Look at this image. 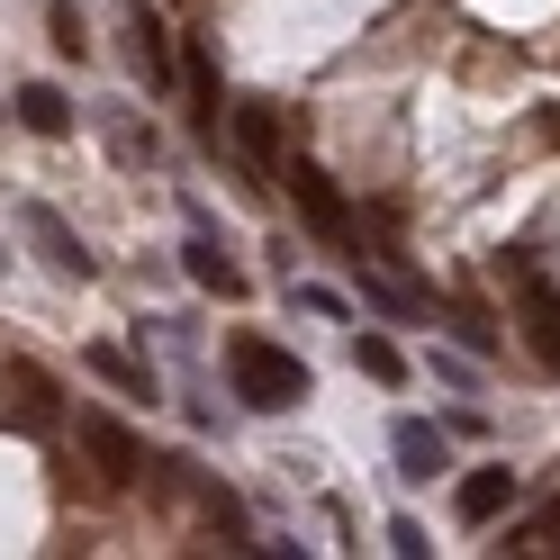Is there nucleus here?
Masks as SVG:
<instances>
[{
  "label": "nucleus",
  "instance_id": "14",
  "mask_svg": "<svg viewBox=\"0 0 560 560\" xmlns=\"http://www.w3.org/2000/svg\"><path fill=\"white\" fill-rule=\"evenodd\" d=\"M19 416H27V425H55V389L37 371H19Z\"/></svg>",
  "mask_w": 560,
  "mask_h": 560
},
{
  "label": "nucleus",
  "instance_id": "10",
  "mask_svg": "<svg viewBox=\"0 0 560 560\" xmlns=\"http://www.w3.org/2000/svg\"><path fill=\"white\" fill-rule=\"evenodd\" d=\"M91 371H100V380H109V389H118V398H154V371H145V362H136V353H118V343H91Z\"/></svg>",
  "mask_w": 560,
  "mask_h": 560
},
{
  "label": "nucleus",
  "instance_id": "7",
  "mask_svg": "<svg viewBox=\"0 0 560 560\" xmlns=\"http://www.w3.org/2000/svg\"><path fill=\"white\" fill-rule=\"evenodd\" d=\"M389 443H398V479H434V470H443V434L425 425V416H407Z\"/></svg>",
  "mask_w": 560,
  "mask_h": 560
},
{
  "label": "nucleus",
  "instance_id": "5",
  "mask_svg": "<svg viewBox=\"0 0 560 560\" xmlns=\"http://www.w3.org/2000/svg\"><path fill=\"white\" fill-rule=\"evenodd\" d=\"M515 506V470H470L462 488H452V515H462V524H498Z\"/></svg>",
  "mask_w": 560,
  "mask_h": 560
},
{
  "label": "nucleus",
  "instance_id": "6",
  "mask_svg": "<svg viewBox=\"0 0 560 560\" xmlns=\"http://www.w3.org/2000/svg\"><path fill=\"white\" fill-rule=\"evenodd\" d=\"M524 343H534V362L560 371V290L551 280H524Z\"/></svg>",
  "mask_w": 560,
  "mask_h": 560
},
{
  "label": "nucleus",
  "instance_id": "3",
  "mask_svg": "<svg viewBox=\"0 0 560 560\" xmlns=\"http://www.w3.org/2000/svg\"><path fill=\"white\" fill-rule=\"evenodd\" d=\"M19 226L37 235V254H46V271H55V280H91V271H100V262H91V244H82L73 226H63L46 199H27V218H19Z\"/></svg>",
  "mask_w": 560,
  "mask_h": 560
},
{
  "label": "nucleus",
  "instance_id": "9",
  "mask_svg": "<svg viewBox=\"0 0 560 560\" xmlns=\"http://www.w3.org/2000/svg\"><path fill=\"white\" fill-rule=\"evenodd\" d=\"M235 145L254 154L262 172H280V118L262 109V100H244V109H235Z\"/></svg>",
  "mask_w": 560,
  "mask_h": 560
},
{
  "label": "nucleus",
  "instance_id": "1",
  "mask_svg": "<svg viewBox=\"0 0 560 560\" xmlns=\"http://www.w3.org/2000/svg\"><path fill=\"white\" fill-rule=\"evenodd\" d=\"M226 371H235V398L244 407H299L307 398V362H290V353H280V343H262V335H235L226 343Z\"/></svg>",
  "mask_w": 560,
  "mask_h": 560
},
{
  "label": "nucleus",
  "instance_id": "15",
  "mask_svg": "<svg viewBox=\"0 0 560 560\" xmlns=\"http://www.w3.org/2000/svg\"><path fill=\"white\" fill-rule=\"evenodd\" d=\"M46 27H55V46H63V55H82V10H73V0H55V19H46Z\"/></svg>",
  "mask_w": 560,
  "mask_h": 560
},
{
  "label": "nucleus",
  "instance_id": "8",
  "mask_svg": "<svg viewBox=\"0 0 560 560\" xmlns=\"http://www.w3.org/2000/svg\"><path fill=\"white\" fill-rule=\"evenodd\" d=\"M182 262H190V280H199V290H218V299H244V271H235V262H226L208 235H190V244H182Z\"/></svg>",
  "mask_w": 560,
  "mask_h": 560
},
{
  "label": "nucleus",
  "instance_id": "13",
  "mask_svg": "<svg viewBox=\"0 0 560 560\" xmlns=\"http://www.w3.org/2000/svg\"><path fill=\"white\" fill-rule=\"evenodd\" d=\"M136 73H145V82L172 73V55H163V19H154V10H136Z\"/></svg>",
  "mask_w": 560,
  "mask_h": 560
},
{
  "label": "nucleus",
  "instance_id": "11",
  "mask_svg": "<svg viewBox=\"0 0 560 560\" xmlns=\"http://www.w3.org/2000/svg\"><path fill=\"white\" fill-rule=\"evenodd\" d=\"M19 118L37 127V136H73V100H63L55 82H27V91H19Z\"/></svg>",
  "mask_w": 560,
  "mask_h": 560
},
{
  "label": "nucleus",
  "instance_id": "12",
  "mask_svg": "<svg viewBox=\"0 0 560 560\" xmlns=\"http://www.w3.org/2000/svg\"><path fill=\"white\" fill-rule=\"evenodd\" d=\"M353 362L380 380V389H398V380H407V353H398L389 335H353Z\"/></svg>",
  "mask_w": 560,
  "mask_h": 560
},
{
  "label": "nucleus",
  "instance_id": "4",
  "mask_svg": "<svg viewBox=\"0 0 560 560\" xmlns=\"http://www.w3.org/2000/svg\"><path fill=\"white\" fill-rule=\"evenodd\" d=\"M280 182L299 190V208H307V226H317V235H343V226H353V218H343V199H335V182H326L317 163H280Z\"/></svg>",
  "mask_w": 560,
  "mask_h": 560
},
{
  "label": "nucleus",
  "instance_id": "2",
  "mask_svg": "<svg viewBox=\"0 0 560 560\" xmlns=\"http://www.w3.org/2000/svg\"><path fill=\"white\" fill-rule=\"evenodd\" d=\"M73 434H82V452H91V462H100V479H109V488H127L136 470H145V443H136L127 425H118V416H73Z\"/></svg>",
  "mask_w": 560,
  "mask_h": 560
}]
</instances>
